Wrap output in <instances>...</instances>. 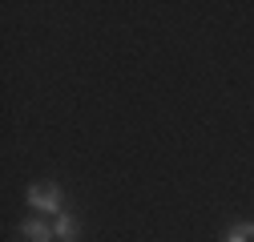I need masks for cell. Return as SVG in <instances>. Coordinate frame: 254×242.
<instances>
[{
  "label": "cell",
  "instance_id": "1",
  "mask_svg": "<svg viewBox=\"0 0 254 242\" xmlns=\"http://www.w3.org/2000/svg\"><path fill=\"white\" fill-rule=\"evenodd\" d=\"M24 202L33 206L37 214H45V218H49V214H53V218L65 214V190H61L57 182H33V186L24 190Z\"/></svg>",
  "mask_w": 254,
  "mask_h": 242
},
{
  "label": "cell",
  "instance_id": "2",
  "mask_svg": "<svg viewBox=\"0 0 254 242\" xmlns=\"http://www.w3.org/2000/svg\"><path fill=\"white\" fill-rule=\"evenodd\" d=\"M16 234H20V242H57V234H53V222H49L45 214L24 218V222L16 226Z\"/></svg>",
  "mask_w": 254,
  "mask_h": 242
},
{
  "label": "cell",
  "instance_id": "3",
  "mask_svg": "<svg viewBox=\"0 0 254 242\" xmlns=\"http://www.w3.org/2000/svg\"><path fill=\"white\" fill-rule=\"evenodd\" d=\"M53 234H57V242H77L81 238V222H77V214H57L53 218Z\"/></svg>",
  "mask_w": 254,
  "mask_h": 242
},
{
  "label": "cell",
  "instance_id": "4",
  "mask_svg": "<svg viewBox=\"0 0 254 242\" xmlns=\"http://www.w3.org/2000/svg\"><path fill=\"white\" fill-rule=\"evenodd\" d=\"M222 242H254V222H250V218L234 222V226L226 230V238H222Z\"/></svg>",
  "mask_w": 254,
  "mask_h": 242
}]
</instances>
